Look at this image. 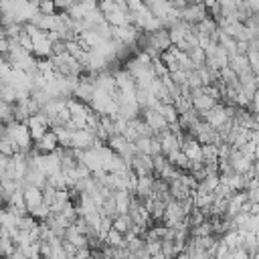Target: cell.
Here are the masks:
<instances>
[{
    "label": "cell",
    "instance_id": "6da1fadb",
    "mask_svg": "<svg viewBox=\"0 0 259 259\" xmlns=\"http://www.w3.org/2000/svg\"><path fill=\"white\" fill-rule=\"evenodd\" d=\"M97 142V136L91 132V130H77V132H71V150H77V152H85V150H91Z\"/></svg>",
    "mask_w": 259,
    "mask_h": 259
},
{
    "label": "cell",
    "instance_id": "7a4b0ae2",
    "mask_svg": "<svg viewBox=\"0 0 259 259\" xmlns=\"http://www.w3.org/2000/svg\"><path fill=\"white\" fill-rule=\"evenodd\" d=\"M140 119L154 132V136H156V134H162V132L168 130L166 119H164L156 109H140Z\"/></svg>",
    "mask_w": 259,
    "mask_h": 259
},
{
    "label": "cell",
    "instance_id": "3957f363",
    "mask_svg": "<svg viewBox=\"0 0 259 259\" xmlns=\"http://www.w3.org/2000/svg\"><path fill=\"white\" fill-rule=\"evenodd\" d=\"M26 127H28V134L32 138V142H38L51 127H49V119L42 115V113H34L26 119Z\"/></svg>",
    "mask_w": 259,
    "mask_h": 259
},
{
    "label": "cell",
    "instance_id": "277c9868",
    "mask_svg": "<svg viewBox=\"0 0 259 259\" xmlns=\"http://www.w3.org/2000/svg\"><path fill=\"white\" fill-rule=\"evenodd\" d=\"M130 170L136 174V178L154 174L152 156H148V154H138V152H136V154H134V158L130 160Z\"/></svg>",
    "mask_w": 259,
    "mask_h": 259
},
{
    "label": "cell",
    "instance_id": "5b68a950",
    "mask_svg": "<svg viewBox=\"0 0 259 259\" xmlns=\"http://www.w3.org/2000/svg\"><path fill=\"white\" fill-rule=\"evenodd\" d=\"M206 16H208V12H206L204 4H190L188 2V6L180 12V20H184V22H188L192 26H196L198 22H202Z\"/></svg>",
    "mask_w": 259,
    "mask_h": 259
},
{
    "label": "cell",
    "instance_id": "8992f818",
    "mask_svg": "<svg viewBox=\"0 0 259 259\" xmlns=\"http://www.w3.org/2000/svg\"><path fill=\"white\" fill-rule=\"evenodd\" d=\"M200 119H204L212 130H219L221 125H225L227 121H229V117H227V111H225V105L223 103H217L208 113H204Z\"/></svg>",
    "mask_w": 259,
    "mask_h": 259
},
{
    "label": "cell",
    "instance_id": "52a82bcc",
    "mask_svg": "<svg viewBox=\"0 0 259 259\" xmlns=\"http://www.w3.org/2000/svg\"><path fill=\"white\" fill-rule=\"evenodd\" d=\"M158 142H160V148H162V156H168L172 152H178L180 150V138L174 136L172 132H162V134H156Z\"/></svg>",
    "mask_w": 259,
    "mask_h": 259
},
{
    "label": "cell",
    "instance_id": "ba28073f",
    "mask_svg": "<svg viewBox=\"0 0 259 259\" xmlns=\"http://www.w3.org/2000/svg\"><path fill=\"white\" fill-rule=\"evenodd\" d=\"M36 146H34V150L38 152V154H53V152H57L59 150V140H57V134L53 132V130H49L38 142H34Z\"/></svg>",
    "mask_w": 259,
    "mask_h": 259
},
{
    "label": "cell",
    "instance_id": "9c48e42d",
    "mask_svg": "<svg viewBox=\"0 0 259 259\" xmlns=\"http://www.w3.org/2000/svg\"><path fill=\"white\" fill-rule=\"evenodd\" d=\"M22 196H24V204H26V212L34 210L36 206L42 204V190L34 188V186H24L22 188Z\"/></svg>",
    "mask_w": 259,
    "mask_h": 259
},
{
    "label": "cell",
    "instance_id": "30bf717a",
    "mask_svg": "<svg viewBox=\"0 0 259 259\" xmlns=\"http://www.w3.org/2000/svg\"><path fill=\"white\" fill-rule=\"evenodd\" d=\"M93 85L91 83H87V81H83V79H79V83H77V87H75V91H73V97L77 99V101H81V103H91V97H93Z\"/></svg>",
    "mask_w": 259,
    "mask_h": 259
},
{
    "label": "cell",
    "instance_id": "8fae6325",
    "mask_svg": "<svg viewBox=\"0 0 259 259\" xmlns=\"http://www.w3.org/2000/svg\"><path fill=\"white\" fill-rule=\"evenodd\" d=\"M113 202H115V212L117 214H127L130 204H132V192H127V190H115L113 192Z\"/></svg>",
    "mask_w": 259,
    "mask_h": 259
},
{
    "label": "cell",
    "instance_id": "7c38bea8",
    "mask_svg": "<svg viewBox=\"0 0 259 259\" xmlns=\"http://www.w3.org/2000/svg\"><path fill=\"white\" fill-rule=\"evenodd\" d=\"M243 237H245V233L231 229L229 233H225V235L221 237V241L227 245L229 251H235V249H241V245H243Z\"/></svg>",
    "mask_w": 259,
    "mask_h": 259
},
{
    "label": "cell",
    "instance_id": "4fadbf2b",
    "mask_svg": "<svg viewBox=\"0 0 259 259\" xmlns=\"http://www.w3.org/2000/svg\"><path fill=\"white\" fill-rule=\"evenodd\" d=\"M111 229H113V231H117V233H121V235L125 237V235H130V233H132L134 223H132L130 214H117V217L111 221Z\"/></svg>",
    "mask_w": 259,
    "mask_h": 259
},
{
    "label": "cell",
    "instance_id": "5bb4252c",
    "mask_svg": "<svg viewBox=\"0 0 259 259\" xmlns=\"http://www.w3.org/2000/svg\"><path fill=\"white\" fill-rule=\"evenodd\" d=\"M156 111L166 119V123H168V125L178 121V111H176L174 103H160V107H158Z\"/></svg>",
    "mask_w": 259,
    "mask_h": 259
},
{
    "label": "cell",
    "instance_id": "9a60e30c",
    "mask_svg": "<svg viewBox=\"0 0 259 259\" xmlns=\"http://www.w3.org/2000/svg\"><path fill=\"white\" fill-rule=\"evenodd\" d=\"M186 55H188V59L192 61L194 69H198V67H204V63H206V55H204V51H202L200 47L192 49V51H190V53H186Z\"/></svg>",
    "mask_w": 259,
    "mask_h": 259
},
{
    "label": "cell",
    "instance_id": "2e32d148",
    "mask_svg": "<svg viewBox=\"0 0 259 259\" xmlns=\"http://www.w3.org/2000/svg\"><path fill=\"white\" fill-rule=\"evenodd\" d=\"M134 146H136V152H138V154H148V156H152V138H138V140L134 142Z\"/></svg>",
    "mask_w": 259,
    "mask_h": 259
},
{
    "label": "cell",
    "instance_id": "e0dca14e",
    "mask_svg": "<svg viewBox=\"0 0 259 259\" xmlns=\"http://www.w3.org/2000/svg\"><path fill=\"white\" fill-rule=\"evenodd\" d=\"M144 253L148 257H154L162 253V241H144Z\"/></svg>",
    "mask_w": 259,
    "mask_h": 259
},
{
    "label": "cell",
    "instance_id": "ac0fdd59",
    "mask_svg": "<svg viewBox=\"0 0 259 259\" xmlns=\"http://www.w3.org/2000/svg\"><path fill=\"white\" fill-rule=\"evenodd\" d=\"M40 14H55V2H38Z\"/></svg>",
    "mask_w": 259,
    "mask_h": 259
},
{
    "label": "cell",
    "instance_id": "d6986e66",
    "mask_svg": "<svg viewBox=\"0 0 259 259\" xmlns=\"http://www.w3.org/2000/svg\"><path fill=\"white\" fill-rule=\"evenodd\" d=\"M249 109H251L253 113H257V115H259V89H257V91H255V95L251 97V107H249Z\"/></svg>",
    "mask_w": 259,
    "mask_h": 259
},
{
    "label": "cell",
    "instance_id": "ffe728a7",
    "mask_svg": "<svg viewBox=\"0 0 259 259\" xmlns=\"http://www.w3.org/2000/svg\"><path fill=\"white\" fill-rule=\"evenodd\" d=\"M233 259H251V257H249V253L245 249H235L233 251Z\"/></svg>",
    "mask_w": 259,
    "mask_h": 259
},
{
    "label": "cell",
    "instance_id": "44dd1931",
    "mask_svg": "<svg viewBox=\"0 0 259 259\" xmlns=\"http://www.w3.org/2000/svg\"><path fill=\"white\" fill-rule=\"evenodd\" d=\"M6 38V32H4V26H0V40Z\"/></svg>",
    "mask_w": 259,
    "mask_h": 259
},
{
    "label": "cell",
    "instance_id": "7402d4cb",
    "mask_svg": "<svg viewBox=\"0 0 259 259\" xmlns=\"http://www.w3.org/2000/svg\"><path fill=\"white\" fill-rule=\"evenodd\" d=\"M32 259H45V257H40V255H36V257H32Z\"/></svg>",
    "mask_w": 259,
    "mask_h": 259
},
{
    "label": "cell",
    "instance_id": "603a6c76",
    "mask_svg": "<svg viewBox=\"0 0 259 259\" xmlns=\"http://www.w3.org/2000/svg\"><path fill=\"white\" fill-rule=\"evenodd\" d=\"M0 26H2V12H0Z\"/></svg>",
    "mask_w": 259,
    "mask_h": 259
}]
</instances>
